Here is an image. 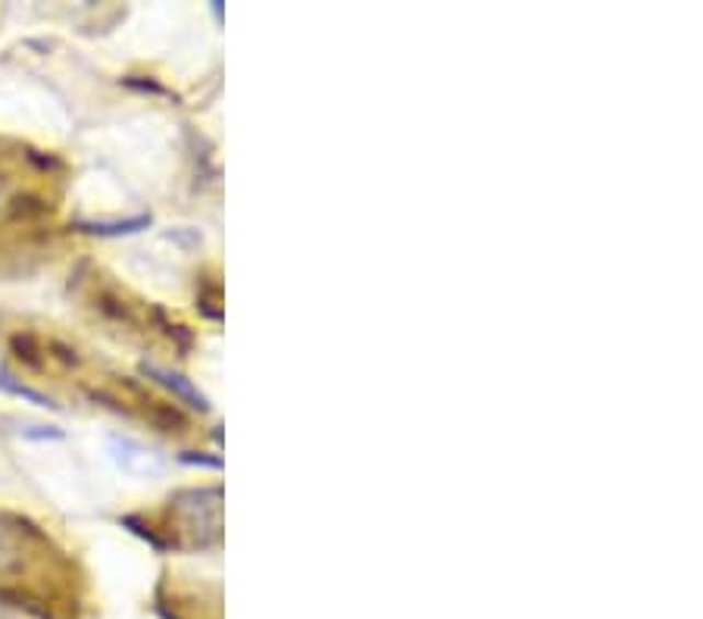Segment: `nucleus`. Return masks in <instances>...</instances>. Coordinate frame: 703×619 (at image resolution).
I'll use <instances>...</instances> for the list:
<instances>
[{
  "mask_svg": "<svg viewBox=\"0 0 703 619\" xmlns=\"http://www.w3.org/2000/svg\"><path fill=\"white\" fill-rule=\"evenodd\" d=\"M219 504H223L219 488L185 492L175 497V514L182 516L185 529H194L197 536L209 532V538H216L219 536Z\"/></svg>",
  "mask_w": 703,
  "mask_h": 619,
  "instance_id": "nucleus-1",
  "label": "nucleus"
},
{
  "mask_svg": "<svg viewBox=\"0 0 703 619\" xmlns=\"http://www.w3.org/2000/svg\"><path fill=\"white\" fill-rule=\"evenodd\" d=\"M110 444H113V457H116V463L123 466L125 473H132V475L163 473V460L154 454L150 448H145V444H138V441H132V438H113Z\"/></svg>",
  "mask_w": 703,
  "mask_h": 619,
  "instance_id": "nucleus-2",
  "label": "nucleus"
},
{
  "mask_svg": "<svg viewBox=\"0 0 703 619\" xmlns=\"http://www.w3.org/2000/svg\"><path fill=\"white\" fill-rule=\"evenodd\" d=\"M0 389L10 394H16V397H25V401H32L35 407H57L47 394L35 392V389H25V385H20V382H13L7 372H0Z\"/></svg>",
  "mask_w": 703,
  "mask_h": 619,
  "instance_id": "nucleus-5",
  "label": "nucleus"
},
{
  "mask_svg": "<svg viewBox=\"0 0 703 619\" xmlns=\"http://www.w3.org/2000/svg\"><path fill=\"white\" fill-rule=\"evenodd\" d=\"M150 226V216H135V220H123V223H91L84 232H94V235H132V232H141Z\"/></svg>",
  "mask_w": 703,
  "mask_h": 619,
  "instance_id": "nucleus-4",
  "label": "nucleus"
},
{
  "mask_svg": "<svg viewBox=\"0 0 703 619\" xmlns=\"http://www.w3.org/2000/svg\"><path fill=\"white\" fill-rule=\"evenodd\" d=\"M145 372L154 379V382H160L163 389H169V392L175 394V397H182L188 407H194V410H209L207 397L197 392L191 382H188L185 375H179V372H169L163 370V367H154V363H145Z\"/></svg>",
  "mask_w": 703,
  "mask_h": 619,
  "instance_id": "nucleus-3",
  "label": "nucleus"
},
{
  "mask_svg": "<svg viewBox=\"0 0 703 619\" xmlns=\"http://www.w3.org/2000/svg\"><path fill=\"white\" fill-rule=\"evenodd\" d=\"M0 619H7V617H3V614H0Z\"/></svg>",
  "mask_w": 703,
  "mask_h": 619,
  "instance_id": "nucleus-7",
  "label": "nucleus"
},
{
  "mask_svg": "<svg viewBox=\"0 0 703 619\" xmlns=\"http://www.w3.org/2000/svg\"><path fill=\"white\" fill-rule=\"evenodd\" d=\"M185 463H197V466H213V470H223V460L219 457H201V454H185Z\"/></svg>",
  "mask_w": 703,
  "mask_h": 619,
  "instance_id": "nucleus-6",
  "label": "nucleus"
}]
</instances>
